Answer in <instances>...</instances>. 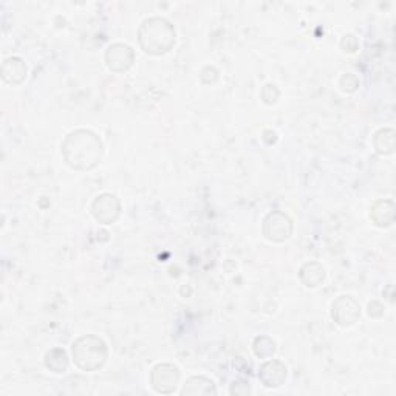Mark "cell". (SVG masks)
<instances>
[{
    "label": "cell",
    "mask_w": 396,
    "mask_h": 396,
    "mask_svg": "<svg viewBox=\"0 0 396 396\" xmlns=\"http://www.w3.org/2000/svg\"><path fill=\"white\" fill-rule=\"evenodd\" d=\"M183 395H209V393H217L214 383L206 378H190L187 384L183 388Z\"/></svg>",
    "instance_id": "9"
},
{
    "label": "cell",
    "mask_w": 396,
    "mask_h": 396,
    "mask_svg": "<svg viewBox=\"0 0 396 396\" xmlns=\"http://www.w3.org/2000/svg\"><path fill=\"white\" fill-rule=\"evenodd\" d=\"M93 216L103 223H112L119 214V203L115 195L104 194L93 203Z\"/></svg>",
    "instance_id": "6"
},
{
    "label": "cell",
    "mask_w": 396,
    "mask_h": 396,
    "mask_svg": "<svg viewBox=\"0 0 396 396\" xmlns=\"http://www.w3.org/2000/svg\"><path fill=\"white\" fill-rule=\"evenodd\" d=\"M103 154V144L98 136L87 131H78L68 135L64 143V157L67 163L76 169L93 167Z\"/></svg>",
    "instance_id": "1"
},
{
    "label": "cell",
    "mask_w": 396,
    "mask_h": 396,
    "mask_svg": "<svg viewBox=\"0 0 396 396\" xmlns=\"http://www.w3.org/2000/svg\"><path fill=\"white\" fill-rule=\"evenodd\" d=\"M291 234V222L282 212H274L265 220V235L270 240L282 242Z\"/></svg>",
    "instance_id": "5"
},
{
    "label": "cell",
    "mask_w": 396,
    "mask_h": 396,
    "mask_svg": "<svg viewBox=\"0 0 396 396\" xmlns=\"http://www.w3.org/2000/svg\"><path fill=\"white\" fill-rule=\"evenodd\" d=\"M133 60V53L128 45L124 44H115L112 45L107 51V64L115 72H123L127 70L132 65Z\"/></svg>",
    "instance_id": "7"
},
{
    "label": "cell",
    "mask_w": 396,
    "mask_h": 396,
    "mask_svg": "<svg viewBox=\"0 0 396 396\" xmlns=\"http://www.w3.org/2000/svg\"><path fill=\"white\" fill-rule=\"evenodd\" d=\"M180 379L178 369L169 364H161L152 370V385L159 393H171Z\"/></svg>",
    "instance_id": "4"
},
{
    "label": "cell",
    "mask_w": 396,
    "mask_h": 396,
    "mask_svg": "<svg viewBox=\"0 0 396 396\" xmlns=\"http://www.w3.org/2000/svg\"><path fill=\"white\" fill-rule=\"evenodd\" d=\"M260 379L266 387H279L286 379V369L277 361L266 362L262 367Z\"/></svg>",
    "instance_id": "8"
},
{
    "label": "cell",
    "mask_w": 396,
    "mask_h": 396,
    "mask_svg": "<svg viewBox=\"0 0 396 396\" xmlns=\"http://www.w3.org/2000/svg\"><path fill=\"white\" fill-rule=\"evenodd\" d=\"M2 73H4V79L8 78L10 73H14V78H13V84H19L22 79L25 78L27 74V68L22 62L20 59L18 58H10L5 60V64L2 67Z\"/></svg>",
    "instance_id": "10"
},
{
    "label": "cell",
    "mask_w": 396,
    "mask_h": 396,
    "mask_svg": "<svg viewBox=\"0 0 396 396\" xmlns=\"http://www.w3.org/2000/svg\"><path fill=\"white\" fill-rule=\"evenodd\" d=\"M73 356L76 364H78L82 370L93 371L105 362L107 348H105V344L99 338L84 336L73 344Z\"/></svg>",
    "instance_id": "3"
},
{
    "label": "cell",
    "mask_w": 396,
    "mask_h": 396,
    "mask_svg": "<svg viewBox=\"0 0 396 396\" xmlns=\"http://www.w3.org/2000/svg\"><path fill=\"white\" fill-rule=\"evenodd\" d=\"M55 352H50L47 355V367L50 370H53L55 373H62L67 370V365H68V361H67V355L62 352V350H58V357H55Z\"/></svg>",
    "instance_id": "11"
},
{
    "label": "cell",
    "mask_w": 396,
    "mask_h": 396,
    "mask_svg": "<svg viewBox=\"0 0 396 396\" xmlns=\"http://www.w3.org/2000/svg\"><path fill=\"white\" fill-rule=\"evenodd\" d=\"M140 42L143 48L152 55H161L169 51L175 42V32L164 19H149L140 29Z\"/></svg>",
    "instance_id": "2"
}]
</instances>
